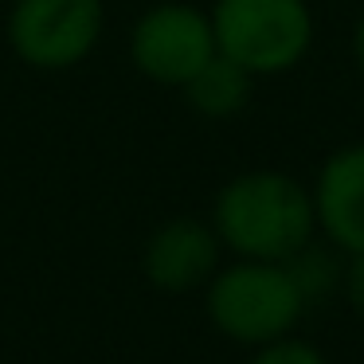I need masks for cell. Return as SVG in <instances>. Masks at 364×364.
<instances>
[{
  "label": "cell",
  "mask_w": 364,
  "mask_h": 364,
  "mask_svg": "<svg viewBox=\"0 0 364 364\" xmlns=\"http://www.w3.org/2000/svg\"><path fill=\"white\" fill-rule=\"evenodd\" d=\"M212 228L235 259L286 262L317 235L309 184L282 168L235 173L215 192Z\"/></svg>",
  "instance_id": "1"
},
{
  "label": "cell",
  "mask_w": 364,
  "mask_h": 364,
  "mask_svg": "<svg viewBox=\"0 0 364 364\" xmlns=\"http://www.w3.org/2000/svg\"><path fill=\"white\" fill-rule=\"evenodd\" d=\"M306 309L309 306L294 286L286 262L235 259L215 270L204 286V314L212 329L243 348L290 337Z\"/></svg>",
  "instance_id": "2"
},
{
  "label": "cell",
  "mask_w": 364,
  "mask_h": 364,
  "mask_svg": "<svg viewBox=\"0 0 364 364\" xmlns=\"http://www.w3.org/2000/svg\"><path fill=\"white\" fill-rule=\"evenodd\" d=\"M208 16L220 55L235 59L255 79L294 71L317 32L309 0H215Z\"/></svg>",
  "instance_id": "3"
},
{
  "label": "cell",
  "mask_w": 364,
  "mask_h": 364,
  "mask_svg": "<svg viewBox=\"0 0 364 364\" xmlns=\"http://www.w3.org/2000/svg\"><path fill=\"white\" fill-rule=\"evenodd\" d=\"M106 28L102 0H12L9 43L36 71L79 67Z\"/></svg>",
  "instance_id": "4"
},
{
  "label": "cell",
  "mask_w": 364,
  "mask_h": 364,
  "mask_svg": "<svg viewBox=\"0 0 364 364\" xmlns=\"http://www.w3.org/2000/svg\"><path fill=\"white\" fill-rule=\"evenodd\" d=\"M212 16L188 0H161L145 9L129 36V59L157 87L181 90L215 55Z\"/></svg>",
  "instance_id": "5"
},
{
  "label": "cell",
  "mask_w": 364,
  "mask_h": 364,
  "mask_svg": "<svg viewBox=\"0 0 364 364\" xmlns=\"http://www.w3.org/2000/svg\"><path fill=\"white\" fill-rule=\"evenodd\" d=\"M220 259H223V243L215 235L212 220L176 215V220H165L145 239L141 270L153 290L192 294L212 282V274L223 267Z\"/></svg>",
  "instance_id": "6"
},
{
  "label": "cell",
  "mask_w": 364,
  "mask_h": 364,
  "mask_svg": "<svg viewBox=\"0 0 364 364\" xmlns=\"http://www.w3.org/2000/svg\"><path fill=\"white\" fill-rule=\"evenodd\" d=\"M317 235L341 255L364 251V141H348L321 161L314 184Z\"/></svg>",
  "instance_id": "7"
},
{
  "label": "cell",
  "mask_w": 364,
  "mask_h": 364,
  "mask_svg": "<svg viewBox=\"0 0 364 364\" xmlns=\"http://www.w3.org/2000/svg\"><path fill=\"white\" fill-rule=\"evenodd\" d=\"M181 90H184V102L192 106V114H200L208 122H228L247 110L251 90H255V75L243 71L235 59L215 51Z\"/></svg>",
  "instance_id": "8"
},
{
  "label": "cell",
  "mask_w": 364,
  "mask_h": 364,
  "mask_svg": "<svg viewBox=\"0 0 364 364\" xmlns=\"http://www.w3.org/2000/svg\"><path fill=\"white\" fill-rule=\"evenodd\" d=\"M286 270H290L294 286L301 290L306 306H314V301L329 298L333 290H341L345 255H341L333 243H325V239L314 235L306 247H301V251H294L290 259H286Z\"/></svg>",
  "instance_id": "9"
},
{
  "label": "cell",
  "mask_w": 364,
  "mask_h": 364,
  "mask_svg": "<svg viewBox=\"0 0 364 364\" xmlns=\"http://www.w3.org/2000/svg\"><path fill=\"white\" fill-rule=\"evenodd\" d=\"M247 364H329V360H325L321 348H314L309 341H298L290 333V337H278L270 345L251 348V360Z\"/></svg>",
  "instance_id": "10"
},
{
  "label": "cell",
  "mask_w": 364,
  "mask_h": 364,
  "mask_svg": "<svg viewBox=\"0 0 364 364\" xmlns=\"http://www.w3.org/2000/svg\"><path fill=\"white\" fill-rule=\"evenodd\" d=\"M341 294H345L348 309L364 321V251L345 255V274H341Z\"/></svg>",
  "instance_id": "11"
},
{
  "label": "cell",
  "mask_w": 364,
  "mask_h": 364,
  "mask_svg": "<svg viewBox=\"0 0 364 364\" xmlns=\"http://www.w3.org/2000/svg\"><path fill=\"white\" fill-rule=\"evenodd\" d=\"M348 51H353V63H356V75L364 79V9L353 24V36H348Z\"/></svg>",
  "instance_id": "12"
}]
</instances>
